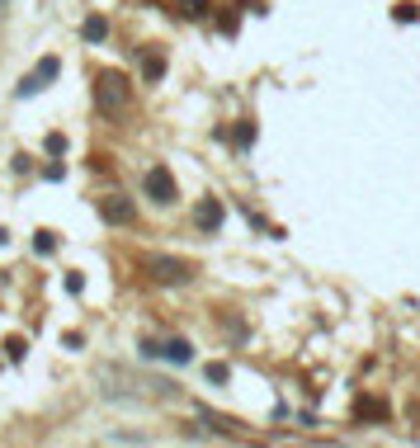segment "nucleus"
I'll list each match as a JSON object with an SVG mask.
<instances>
[{
    "label": "nucleus",
    "mask_w": 420,
    "mask_h": 448,
    "mask_svg": "<svg viewBox=\"0 0 420 448\" xmlns=\"http://www.w3.org/2000/svg\"><path fill=\"white\" fill-rule=\"evenodd\" d=\"M142 189H147V198L152 203H161V208H170L180 194H175V175L165 170V165H152L147 175H142Z\"/></svg>",
    "instance_id": "obj_3"
},
{
    "label": "nucleus",
    "mask_w": 420,
    "mask_h": 448,
    "mask_svg": "<svg viewBox=\"0 0 420 448\" xmlns=\"http://www.w3.org/2000/svg\"><path fill=\"white\" fill-rule=\"evenodd\" d=\"M203 377H208L212 387H222V382L232 377V368H227V364H208V368H203Z\"/></svg>",
    "instance_id": "obj_12"
},
{
    "label": "nucleus",
    "mask_w": 420,
    "mask_h": 448,
    "mask_svg": "<svg viewBox=\"0 0 420 448\" xmlns=\"http://www.w3.org/2000/svg\"><path fill=\"white\" fill-rule=\"evenodd\" d=\"M5 354H10V364H19V359H24V340H19V335H15V340L5 344Z\"/></svg>",
    "instance_id": "obj_14"
},
{
    "label": "nucleus",
    "mask_w": 420,
    "mask_h": 448,
    "mask_svg": "<svg viewBox=\"0 0 420 448\" xmlns=\"http://www.w3.org/2000/svg\"><path fill=\"white\" fill-rule=\"evenodd\" d=\"M142 359H161V340H142Z\"/></svg>",
    "instance_id": "obj_16"
},
{
    "label": "nucleus",
    "mask_w": 420,
    "mask_h": 448,
    "mask_svg": "<svg viewBox=\"0 0 420 448\" xmlns=\"http://www.w3.org/2000/svg\"><path fill=\"white\" fill-rule=\"evenodd\" d=\"M232 142H237L241 151H246V147L255 142V123H237V132H232Z\"/></svg>",
    "instance_id": "obj_11"
},
{
    "label": "nucleus",
    "mask_w": 420,
    "mask_h": 448,
    "mask_svg": "<svg viewBox=\"0 0 420 448\" xmlns=\"http://www.w3.org/2000/svg\"><path fill=\"white\" fill-rule=\"evenodd\" d=\"M161 359H165V364H189V359H194V344L189 340H165L161 344Z\"/></svg>",
    "instance_id": "obj_8"
},
{
    "label": "nucleus",
    "mask_w": 420,
    "mask_h": 448,
    "mask_svg": "<svg viewBox=\"0 0 420 448\" xmlns=\"http://www.w3.org/2000/svg\"><path fill=\"white\" fill-rule=\"evenodd\" d=\"M222 217H227V212H222V198H199V208H194V227H199V232H217Z\"/></svg>",
    "instance_id": "obj_6"
},
{
    "label": "nucleus",
    "mask_w": 420,
    "mask_h": 448,
    "mask_svg": "<svg viewBox=\"0 0 420 448\" xmlns=\"http://www.w3.org/2000/svg\"><path fill=\"white\" fill-rule=\"evenodd\" d=\"M161 76H165V53H161V48H147V53H142V80L156 85Z\"/></svg>",
    "instance_id": "obj_7"
},
{
    "label": "nucleus",
    "mask_w": 420,
    "mask_h": 448,
    "mask_svg": "<svg viewBox=\"0 0 420 448\" xmlns=\"http://www.w3.org/2000/svg\"><path fill=\"white\" fill-rule=\"evenodd\" d=\"M100 217L109 227H132L137 222V203L123 198V194H109V198H100Z\"/></svg>",
    "instance_id": "obj_5"
},
{
    "label": "nucleus",
    "mask_w": 420,
    "mask_h": 448,
    "mask_svg": "<svg viewBox=\"0 0 420 448\" xmlns=\"http://www.w3.org/2000/svg\"><path fill=\"white\" fill-rule=\"evenodd\" d=\"M43 147H48V156H62V151H66V137H62V132H48Z\"/></svg>",
    "instance_id": "obj_13"
},
{
    "label": "nucleus",
    "mask_w": 420,
    "mask_h": 448,
    "mask_svg": "<svg viewBox=\"0 0 420 448\" xmlns=\"http://www.w3.org/2000/svg\"><path fill=\"white\" fill-rule=\"evenodd\" d=\"M62 76V57H43L33 71H28L19 85H15V100H28V95H38V90H48L53 80Z\"/></svg>",
    "instance_id": "obj_2"
},
{
    "label": "nucleus",
    "mask_w": 420,
    "mask_h": 448,
    "mask_svg": "<svg viewBox=\"0 0 420 448\" xmlns=\"http://www.w3.org/2000/svg\"><path fill=\"white\" fill-rule=\"evenodd\" d=\"M184 5H189V10H184V15H194V19H199V15H203V10H208V0H184Z\"/></svg>",
    "instance_id": "obj_17"
},
{
    "label": "nucleus",
    "mask_w": 420,
    "mask_h": 448,
    "mask_svg": "<svg viewBox=\"0 0 420 448\" xmlns=\"http://www.w3.org/2000/svg\"><path fill=\"white\" fill-rule=\"evenodd\" d=\"M95 100H100V109L118 113V109L128 104V80L118 76V71H104V76H100V85H95Z\"/></svg>",
    "instance_id": "obj_4"
},
{
    "label": "nucleus",
    "mask_w": 420,
    "mask_h": 448,
    "mask_svg": "<svg viewBox=\"0 0 420 448\" xmlns=\"http://www.w3.org/2000/svg\"><path fill=\"white\" fill-rule=\"evenodd\" d=\"M62 283H66V292H80V288H85V279H80L76 269H71V274H66V279H62Z\"/></svg>",
    "instance_id": "obj_15"
},
{
    "label": "nucleus",
    "mask_w": 420,
    "mask_h": 448,
    "mask_svg": "<svg viewBox=\"0 0 420 448\" xmlns=\"http://www.w3.org/2000/svg\"><path fill=\"white\" fill-rule=\"evenodd\" d=\"M142 269L156 279V283H189L194 279V264L189 260H180V255H142Z\"/></svg>",
    "instance_id": "obj_1"
},
{
    "label": "nucleus",
    "mask_w": 420,
    "mask_h": 448,
    "mask_svg": "<svg viewBox=\"0 0 420 448\" xmlns=\"http://www.w3.org/2000/svg\"><path fill=\"white\" fill-rule=\"evenodd\" d=\"M80 38H85V43H104L109 38V19L104 15H90V19L80 24Z\"/></svg>",
    "instance_id": "obj_9"
},
{
    "label": "nucleus",
    "mask_w": 420,
    "mask_h": 448,
    "mask_svg": "<svg viewBox=\"0 0 420 448\" xmlns=\"http://www.w3.org/2000/svg\"><path fill=\"white\" fill-rule=\"evenodd\" d=\"M53 250H57L53 232H33V255H53Z\"/></svg>",
    "instance_id": "obj_10"
}]
</instances>
